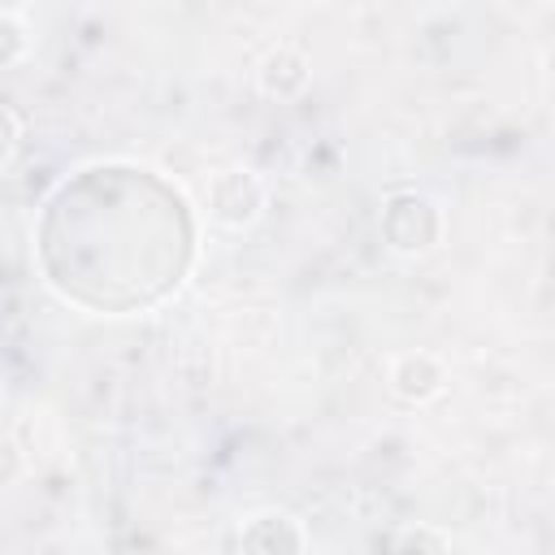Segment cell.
<instances>
[{
  "label": "cell",
  "instance_id": "6da1fadb",
  "mask_svg": "<svg viewBox=\"0 0 555 555\" xmlns=\"http://www.w3.org/2000/svg\"><path fill=\"white\" fill-rule=\"evenodd\" d=\"M377 230H382V243L395 251V256H429L442 247L447 238V208L425 195V191H390L382 199V212H377Z\"/></svg>",
  "mask_w": 555,
  "mask_h": 555
},
{
  "label": "cell",
  "instance_id": "7a4b0ae2",
  "mask_svg": "<svg viewBox=\"0 0 555 555\" xmlns=\"http://www.w3.org/2000/svg\"><path fill=\"white\" fill-rule=\"evenodd\" d=\"M264 204H269V186L247 165L217 169L208 178V186H204V212H208V221L217 230H230V234L251 230L264 217Z\"/></svg>",
  "mask_w": 555,
  "mask_h": 555
},
{
  "label": "cell",
  "instance_id": "3957f363",
  "mask_svg": "<svg viewBox=\"0 0 555 555\" xmlns=\"http://www.w3.org/2000/svg\"><path fill=\"white\" fill-rule=\"evenodd\" d=\"M386 386H390V395H395L399 403L425 408V403H434V399L447 395L451 373H447V360H442L438 351L412 347V351L390 356V364H386Z\"/></svg>",
  "mask_w": 555,
  "mask_h": 555
},
{
  "label": "cell",
  "instance_id": "277c9868",
  "mask_svg": "<svg viewBox=\"0 0 555 555\" xmlns=\"http://www.w3.org/2000/svg\"><path fill=\"white\" fill-rule=\"evenodd\" d=\"M238 555H308V529L286 507H260L238 520Z\"/></svg>",
  "mask_w": 555,
  "mask_h": 555
},
{
  "label": "cell",
  "instance_id": "5b68a950",
  "mask_svg": "<svg viewBox=\"0 0 555 555\" xmlns=\"http://www.w3.org/2000/svg\"><path fill=\"white\" fill-rule=\"evenodd\" d=\"M312 87V61L304 56V48L295 43H273L260 61H256V91L264 100H299Z\"/></svg>",
  "mask_w": 555,
  "mask_h": 555
},
{
  "label": "cell",
  "instance_id": "8992f818",
  "mask_svg": "<svg viewBox=\"0 0 555 555\" xmlns=\"http://www.w3.org/2000/svg\"><path fill=\"white\" fill-rule=\"evenodd\" d=\"M35 39H30V22L13 9H0V69H13L30 56Z\"/></svg>",
  "mask_w": 555,
  "mask_h": 555
},
{
  "label": "cell",
  "instance_id": "52a82bcc",
  "mask_svg": "<svg viewBox=\"0 0 555 555\" xmlns=\"http://www.w3.org/2000/svg\"><path fill=\"white\" fill-rule=\"evenodd\" d=\"M26 464H30V451L17 442V438H0V490L22 481L26 477Z\"/></svg>",
  "mask_w": 555,
  "mask_h": 555
},
{
  "label": "cell",
  "instance_id": "ba28073f",
  "mask_svg": "<svg viewBox=\"0 0 555 555\" xmlns=\"http://www.w3.org/2000/svg\"><path fill=\"white\" fill-rule=\"evenodd\" d=\"M17 147H22V117L0 100V169L17 156Z\"/></svg>",
  "mask_w": 555,
  "mask_h": 555
}]
</instances>
